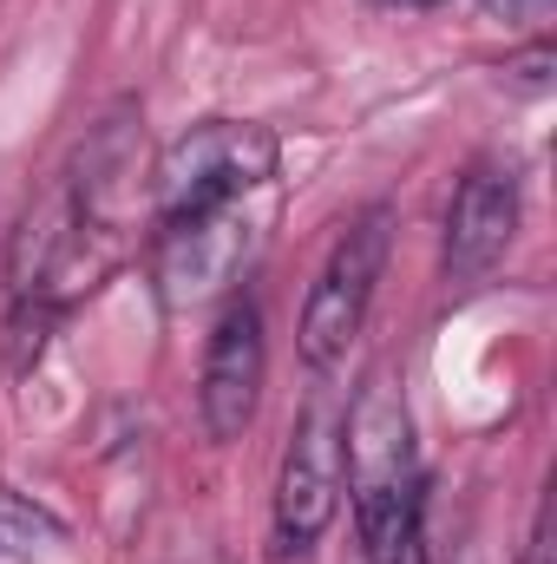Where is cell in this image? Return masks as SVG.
<instances>
[{
    "label": "cell",
    "instance_id": "cell-1",
    "mask_svg": "<svg viewBox=\"0 0 557 564\" xmlns=\"http://www.w3.org/2000/svg\"><path fill=\"white\" fill-rule=\"evenodd\" d=\"M341 459L354 492V532L368 564H426V479L414 453L407 394L374 375L341 421Z\"/></svg>",
    "mask_w": 557,
    "mask_h": 564
},
{
    "label": "cell",
    "instance_id": "cell-2",
    "mask_svg": "<svg viewBox=\"0 0 557 564\" xmlns=\"http://www.w3.org/2000/svg\"><path fill=\"white\" fill-rule=\"evenodd\" d=\"M276 132H263V126H237V119L190 126L151 171L157 230H177V224H197V217L263 197L276 184Z\"/></svg>",
    "mask_w": 557,
    "mask_h": 564
},
{
    "label": "cell",
    "instance_id": "cell-3",
    "mask_svg": "<svg viewBox=\"0 0 557 564\" xmlns=\"http://www.w3.org/2000/svg\"><path fill=\"white\" fill-rule=\"evenodd\" d=\"M387 250H394V210L387 204H368L328 250L321 276L308 289V308H302V361L315 375L341 368L348 348L361 341L368 328V308H374V289L387 276Z\"/></svg>",
    "mask_w": 557,
    "mask_h": 564
},
{
    "label": "cell",
    "instance_id": "cell-4",
    "mask_svg": "<svg viewBox=\"0 0 557 564\" xmlns=\"http://www.w3.org/2000/svg\"><path fill=\"white\" fill-rule=\"evenodd\" d=\"M348 492V459H341V408L335 401H308L302 421L282 446L276 466V499H270V552L302 558L321 545V532L335 525Z\"/></svg>",
    "mask_w": 557,
    "mask_h": 564
},
{
    "label": "cell",
    "instance_id": "cell-5",
    "mask_svg": "<svg viewBox=\"0 0 557 564\" xmlns=\"http://www.w3.org/2000/svg\"><path fill=\"white\" fill-rule=\"evenodd\" d=\"M263 381H270L263 308H256V295H230V308L217 315V328L204 341V375H197V414L217 446H230L256 426Z\"/></svg>",
    "mask_w": 557,
    "mask_h": 564
},
{
    "label": "cell",
    "instance_id": "cell-6",
    "mask_svg": "<svg viewBox=\"0 0 557 564\" xmlns=\"http://www.w3.org/2000/svg\"><path fill=\"white\" fill-rule=\"evenodd\" d=\"M518 217H525L518 171L499 158L466 164V177L452 184V204H446V282L472 289L492 276L518 237Z\"/></svg>",
    "mask_w": 557,
    "mask_h": 564
},
{
    "label": "cell",
    "instance_id": "cell-7",
    "mask_svg": "<svg viewBox=\"0 0 557 564\" xmlns=\"http://www.w3.org/2000/svg\"><path fill=\"white\" fill-rule=\"evenodd\" d=\"M250 204H256V197H250ZM250 204H230V210H217V217L157 230V289H164L171 308L217 295L223 282L250 263V250L263 243V217H256Z\"/></svg>",
    "mask_w": 557,
    "mask_h": 564
},
{
    "label": "cell",
    "instance_id": "cell-8",
    "mask_svg": "<svg viewBox=\"0 0 557 564\" xmlns=\"http://www.w3.org/2000/svg\"><path fill=\"white\" fill-rule=\"evenodd\" d=\"M492 13H505L512 26H538V20H551V0H485Z\"/></svg>",
    "mask_w": 557,
    "mask_h": 564
},
{
    "label": "cell",
    "instance_id": "cell-9",
    "mask_svg": "<svg viewBox=\"0 0 557 564\" xmlns=\"http://www.w3.org/2000/svg\"><path fill=\"white\" fill-rule=\"evenodd\" d=\"M525 564H551V512L538 506V519H532V539H525Z\"/></svg>",
    "mask_w": 557,
    "mask_h": 564
},
{
    "label": "cell",
    "instance_id": "cell-10",
    "mask_svg": "<svg viewBox=\"0 0 557 564\" xmlns=\"http://www.w3.org/2000/svg\"><path fill=\"white\" fill-rule=\"evenodd\" d=\"M381 7H414V13H426V7H446V0H381Z\"/></svg>",
    "mask_w": 557,
    "mask_h": 564
}]
</instances>
